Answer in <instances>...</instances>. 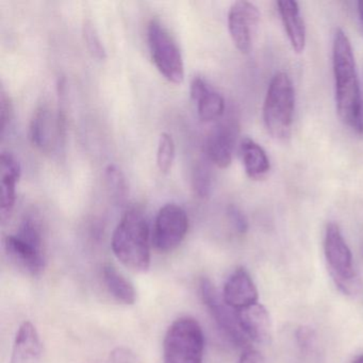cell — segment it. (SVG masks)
<instances>
[{
  "mask_svg": "<svg viewBox=\"0 0 363 363\" xmlns=\"http://www.w3.org/2000/svg\"><path fill=\"white\" fill-rule=\"evenodd\" d=\"M237 311L242 329L250 341L259 344L269 342L272 330L271 318L262 305L257 303Z\"/></svg>",
  "mask_w": 363,
  "mask_h": 363,
  "instance_id": "e0dca14e",
  "label": "cell"
},
{
  "mask_svg": "<svg viewBox=\"0 0 363 363\" xmlns=\"http://www.w3.org/2000/svg\"><path fill=\"white\" fill-rule=\"evenodd\" d=\"M103 279L110 294L124 305H133L137 299L133 284L123 276L112 265H105L103 269Z\"/></svg>",
  "mask_w": 363,
  "mask_h": 363,
  "instance_id": "ffe728a7",
  "label": "cell"
},
{
  "mask_svg": "<svg viewBox=\"0 0 363 363\" xmlns=\"http://www.w3.org/2000/svg\"><path fill=\"white\" fill-rule=\"evenodd\" d=\"M147 42L150 56L161 75L172 84H182L184 79L182 52L175 39L157 18L148 23Z\"/></svg>",
  "mask_w": 363,
  "mask_h": 363,
  "instance_id": "8992f818",
  "label": "cell"
},
{
  "mask_svg": "<svg viewBox=\"0 0 363 363\" xmlns=\"http://www.w3.org/2000/svg\"><path fill=\"white\" fill-rule=\"evenodd\" d=\"M297 339H298L299 343H301V345L308 346V344H309L312 340L311 331H310L309 329H299Z\"/></svg>",
  "mask_w": 363,
  "mask_h": 363,
  "instance_id": "f1b7e54d",
  "label": "cell"
},
{
  "mask_svg": "<svg viewBox=\"0 0 363 363\" xmlns=\"http://www.w3.org/2000/svg\"><path fill=\"white\" fill-rule=\"evenodd\" d=\"M29 140L40 152L55 154L65 139V116L62 110L54 111L48 104H43L33 112L29 124Z\"/></svg>",
  "mask_w": 363,
  "mask_h": 363,
  "instance_id": "9c48e42d",
  "label": "cell"
},
{
  "mask_svg": "<svg viewBox=\"0 0 363 363\" xmlns=\"http://www.w3.org/2000/svg\"><path fill=\"white\" fill-rule=\"evenodd\" d=\"M277 7L292 50L301 54L306 48V27L298 4L284 0L278 1Z\"/></svg>",
  "mask_w": 363,
  "mask_h": 363,
  "instance_id": "ac0fdd59",
  "label": "cell"
},
{
  "mask_svg": "<svg viewBox=\"0 0 363 363\" xmlns=\"http://www.w3.org/2000/svg\"><path fill=\"white\" fill-rule=\"evenodd\" d=\"M352 363H363V354H361V356L357 357V358L354 359V360L352 361Z\"/></svg>",
  "mask_w": 363,
  "mask_h": 363,
  "instance_id": "4dcf8cb0",
  "label": "cell"
},
{
  "mask_svg": "<svg viewBox=\"0 0 363 363\" xmlns=\"http://www.w3.org/2000/svg\"><path fill=\"white\" fill-rule=\"evenodd\" d=\"M295 92L290 76L279 72L272 78L263 105L267 133L278 140L288 139L294 118Z\"/></svg>",
  "mask_w": 363,
  "mask_h": 363,
  "instance_id": "277c9868",
  "label": "cell"
},
{
  "mask_svg": "<svg viewBox=\"0 0 363 363\" xmlns=\"http://www.w3.org/2000/svg\"><path fill=\"white\" fill-rule=\"evenodd\" d=\"M238 126L233 122H224L214 127L203 144L206 158L220 169H226L233 161L237 141Z\"/></svg>",
  "mask_w": 363,
  "mask_h": 363,
  "instance_id": "7c38bea8",
  "label": "cell"
},
{
  "mask_svg": "<svg viewBox=\"0 0 363 363\" xmlns=\"http://www.w3.org/2000/svg\"><path fill=\"white\" fill-rule=\"evenodd\" d=\"M205 337L195 318H178L167 329L163 342V363H203Z\"/></svg>",
  "mask_w": 363,
  "mask_h": 363,
  "instance_id": "5b68a950",
  "label": "cell"
},
{
  "mask_svg": "<svg viewBox=\"0 0 363 363\" xmlns=\"http://www.w3.org/2000/svg\"><path fill=\"white\" fill-rule=\"evenodd\" d=\"M324 252L329 271L337 286L345 293L354 291L356 273L352 252L342 235L339 225L335 223H329L326 226Z\"/></svg>",
  "mask_w": 363,
  "mask_h": 363,
  "instance_id": "ba28073f",
  "label": "cell"
},
{
  "mask_svg": "<svg viewBox=\"0 0 363 363\" xmlns=\"http://www.w3.org/2000/svg\"><path fill=\"white\" fill-rule=\"evenodd\" d=\"M237 363H265L264 357L254 348L243 350Z\"/></svg>",
  "mask_w": 363,
  "mask_h": 363,
  "instance_id": "83f0119b",
  "label": "cell"
},
{
  "mask_svg": "<svg viewBox=\"0 0 363 363\" xmlns=\"http://www.w3.org/2000/svg\"><path fill=\"white\" fill-rule=\"evenodd\" d=\"M82 33H84V42H86L90 54L99 60H105L107 58L105 45L97 33L96 27L91 21L84 22V26H82Z\"/></svg>",
  "mask_w": 363,
  "mask_h": 363,
  "instance_id": "cb8c5ba5",
  "label": "cell"
},
{
  "mask_svg": "<svg viewBox=\"0 0 363 363\" xmlns=\"http://www.w3.org/2000/svg\"><path fill=\"white\" fill-rule=\"evenodd\" d=\"M106 184L112 201L118 205H122L128 197V184L122 169L116 164H109L106 167Z\"/></svg>",
  "mask_w": 363,
  "mask_h": 363,
  "instance_id": "44dd1931",
  "label": "cell"
},
{
  "mask_svg": "<svg viewBox=\"0 0 363 363\" xmlns=\"http://www.w3.org/2000/svg\"><path fill=\"white\" fill-rule=\"evenodd\" d=\"M4 248L10 262L26 275L37 277L45 269L43 230L35 216H25L18 230L5 238Z\"/></svg>",
  "mask_w": 363,
  "mask_h": 363,
  "instance_id": "3957f363",
  "label": "cell"
},
{
  "mask_svg": "<svg viewBox=\"0 0 363 363\" xmlns=\"http://www.w3.org/2000/svg\"><path fill=\"white\" fill-rule=\"evenodd\" d=\"M227 216H228L229 222L231 226L233 227L235 231L240 235H244L248 230V220L246 218L245 214L241 211L240 208L237 206H229L227 209Z\"/></svg>",
  "mask_w": 363,
  "mask_h": 363,
  "instance_id": "d4e9b609",
  "label": "cell"
},
{
  "mask_svg": "<svg viewBox=\"0 0 363 363\" xmlns=\"http://www.w3.org/2000/svg\"><path fill=\"white\" fill-rule=\"evenodd\" d=\"M21 177V164L11 152L1 154V206L0 216L3 222L11 216L16 206V184Z\"/></svg>",
  "mask_w": 363,
  "mask_h": 363,
  "instance_id": "9a60e30c",
  "label": "cell"
},
{
  "mask_svg": "<svg viewBox=\"0 0 363 363\" xmlns=\"http://www.w3.org/2000/svg\"><path fill=\"white\" fill-rule=\"evenodd\" d=\"M191 99L196 104L197 113L203 122L222 118L225 111L224 97L212 88L203 78L194 77L190 86Z\"/></svg>",
  "mask_w": 363,
  "mask_h": 363,
  "instance_id": "5bb4252c",
  "label": "cell"
},
{
  "mask_svg": "<svg viewBox=\"0 0 363 363\" xmlns=\"http://www.w3.org/2000/svg\"><path fill=\"white\" fill-rule=\"evenodd\" d=\"M112 250L130 271L145 273L150 267V233L147 218L138 206L128 208L112 235Z\"/></svg>",
  "mask_w": 363,
  "mask_h": 363,
  "instance_id": "7a4b0ae2",
  "label": "cell"
},
{
  "mask_svg": "<svg viewBox=\"0 0 363 363\" xmlns=\"http://www.w3.org/2000/svg\"><path fill=\"white\" fill-rule=\"evenodd\" d=\"M42 342L35 325L24 322L18 327L12 348L11 363H39Z\"/></svg>",
  "mask_w": 363,
  "mask_h": 363,
  "instance_id": "2e32d148",
  "label": "cell"
},
{
  "mask_svg": "<svg viewBox=\"0 0 363 363\" xmlns=\"http://www.w3.org/2000/svg\"><path fill=\"white\" fill-rule=\"evenodd\" d=\"M223 298L235 310L258 303V291L252 277L243 267H238L225 282Z\"/></svg>",
  "mask_w": 363,
  "mask_h": 363,
  "instance_id": "4fadbf2b",
  "label": "cell"
},
{
  "mask_svg": "<svg viewBox=\"0 0 363 363\" xmlns=\"http://www.w3.org/2000/svg\"><path fill=\"white\" fill-rule=\"evenodd\" d=\"M188 229L189 218L184 208L176 203H167L157 214L152 244L158 252H172L184 241Z\"/></svg>",
  "mask_w": 363,
  "mask_h": 363,
  "instance_id": "30bf717a",
  "label": "cell"
},
{
  "mask_svg": "<svg viewBox=\"0 0 363 363\" xmlns=\"http://www.w3.org/2000/svg\"><path fill=\"white\" fill-rule=\"evenodd\" d=\"M109 363H141L138 360L137 357L127 350L118 348L116 352H112L110 357Z\"/></svg>",
  "mask_w": 363,
  "mask_h": 363,
  "instance_id": "4316f807",
  "label": "cell"
},
{
  "mask_svg": "<svg viewBox=\"0 0 363 363\" xmlns=\"http://www.w3.org/2000/svg\"><path fill=\"white\" fill-rule=\"evenodd\" d=\"M212 178L209 167L203 161L197 163L193 171L192 186L199 199H207L211 192Z\"/></svg>",
  "mask_w": 363,
  "mask_h": 363,
  "instance_id": "603a6c76",
  "label": "cell"
},
{
  "mask_svg": "<svg viewBox=\"0 0 363 363\" xmlns=\"http://www.w3.org/2000/svg\"><path fill=\"white\" fill-rule=\"evenodd\" d=\"M175 159V142L172 135L161 133L157 148V165L161 173L167 174L173 167Z\"/></svg>",
  "mask_w": 363,
  "mask_h": 363,
  "instance_id": "7402d4cb",
  "label": "cell"
},
{
  "mask_svg": "<svg viewBox=\"0 0 363 363\" xmlns=\"http://www.w3.org/2000/svg\"><path fill=\"white\" fill-rule=\"evenodd\" d=\"M199 293L203 305L211 314L218 328L228 337L229 341L243 350L252 348V341L244 333L240 324L237 310L231 308L224 301L223 295L218 293L211 280L206 277L201 278L199 282Z\"/></svg>",
  "mask_w": 363,
  "mask_h": 363,
  "instance_id": "52a82bcc",
  "label": "cell"
},
{
  "mask_svg": "<svg viewBox=\"0 0 363 363\" xmlns=\"http://www.w3.org/2000/svg\"><path fill=\"white\" fill-rule=\"evenodd\" d=\"M259 22L260 12L250 1H235L229 9V33L235 48L242 54H248L252 50Z\"/></svg>",
  "mask_w": 363,
  "mask_h": 363,
  "instance_id": "8fae6325",
  "label": "cell"
},
{
  "mask_svg": "<svg viewBox=\"0 0 363 363\" xmlns=\"http://www.w3.org/2000/svg\"><path fill=\"white\" fill-rule=\"evenodd\" d=\"M335 105L344 124L363 133V97L352 44L342 29H337L333 43Z\"/></svg>",
  "mask_w": 363,
  "mask_h": 363,
  "instance_id": "6da1fadb",
  "label": "cell"
},
{
  "mask_svg": "<svg viewBox=\"0 0 363 363\" xmlns=\"http://www.w3.org/2000/svg\"><path fill=\"white\" fill-rule=\"evenodd\" d=\"M13 116V108H12L10 97H8L7 93L4 88H1V94H0V120H1V135H5L6 130L10 126V122Z\"/></svg>",
  "mask_w": 363,
  "mask_h": 363,
  "instance_id": "484cf974",
  "label": "cell"
},
{
  "mask_svg": "<svg viewBox=\"0 0 363 363\" xmlns=\"http://www.w3.org/2000/svg\"><path fill=\"white\" fill-rule=\"evenodd\" d=\"M240 155L246 175L252 180H262L271 169L269 159L265 150L257 142L245 137L240 143Z\"/></svg>",
  "mask_w": 363,
  "mask_h": 363,
  "instance_id": "d6986e66",
  "label": "cell"
},
{
  "mask_svg": "<svg viewBox=\"0 0 363 363\" xmlns=\"http://www.w3.org/2000/svg\"><path fill=\"white\" fill-rule=\"evenodd\" d=\"M357 10H358L359 25H360L361 35L363 37V0H360L357 4Z\"/></svg>",
  "mask_w": 363,
  "mask_h": 363,
  "instance_id": "f546056e",
  "label": "cell"
}]
</instances>
